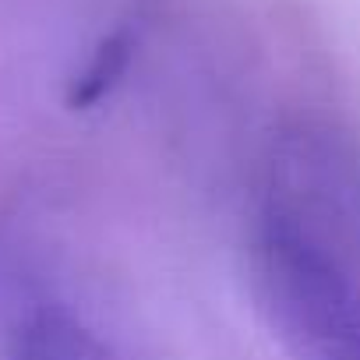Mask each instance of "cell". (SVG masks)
<instances>
[{
	"label": "cell",
	"mask_w": 360,
	"mask_h": 360,
	"mask_svg": "<svg viewBox=\"0 0 360 360\" xmlns=\"http://www.w3.org/2000/svg\"><path fill=\"white\" fill-rule=\"evenodd\" d=\"M251 293L290 360H360V176L339 155L297 145L272 162Z\"/></svg>",
	"instance_id": "obj_1"
},
{
	"label": "cell",
	"mask_w": 360,
	"mask_h": 360,
	"mask_svg": "<svg viewBox=\"0 0 360 360\" xmlns=\"http://www.w3.org/2000/svg\"><path fill=\"white\" fill-rule=\"evenodd\" d=\"M0 360H124L82 318L57 304L29 307L8 332Z\"/></svg>",
	"instance_id": "obj_2"
}]
</instances>
